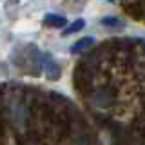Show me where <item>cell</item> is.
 <instances>
[{
	"label": "cell",
	"mask_w": 145,
	"mask_h": 145,
	"mask_svg": "<svg viewBox=\"0 0 145 145\" xmlns=\"http://www.w3.org/2000/svg\"><path fill=\"white\" fill-rule=\"evenodd\" d=\"M44 58H45V76L49 80H58L60 78V67H58V63L53 62L49 54H45Z\"/></svg>",
	"instance_id": "cell-1"
},
{
	"label": "cell",
	"mask_w": 145,
	"mask_h": 145,
	"mask_svg": "<svg viewBox=\"0 0 145 145\" xmlns=\"http://www.w3.org/2000/svg\"><path fill=\"white\" fill-rule=\"evenodd\" d=\"M91 45H93V38H91V36H85V38H80L78 42L72 45L71 51L72 53H84V51H87Z\"/></svg>",
	"instance_id": "cell-2"
},
{
	"label": "cell",
	"mask_w": 145,
	"mask_h": 145,
	"mask_svg": "<svg viewBox=\"0 0 145 145\" xmlns=\"http://www.w3.org/2000/svg\"><path fill=\"white\" fill-rule=\"evenodd\" d=\"M44 22L49 24V25H53V27H63V25H65V18L58 16V15H47L44 18Z\"/></svg>",
	"instance_id": "cell-3"
},
{
	"label": "cell",
	"mask_w": 145,
	"mask_h": 145,
	"mask_svg": "<svg viewBox=\"0 0 145 145\" xmlns=\"http://www.w3.org/2000/svg\"><path fill=\"white\" fill-rule=\"evenodd\" d=\"M84 24H85V22L82 20V18H80V20H76V22H72L69 27H65L63 35H72V33H76V31H80L82 27H84Z\"/></svg>",
	"instance_id": "cell-4"
},
{
	"label": "cell",
	"mask_w": 145,
	"mask_h": 145,
	"mask_svg": "<svg viewBox=\"0 0 145 145\" xmlns=\"http://www.w3.org/2000/svg\"><path fill=\"white\" fill-rule=\"evenodd\" d=\"M102 24H105V25H118V24H120V20H118V18H103V20H102Z\"/></svg>",
	"instance_id": "cell-5"
}]
</instances>
